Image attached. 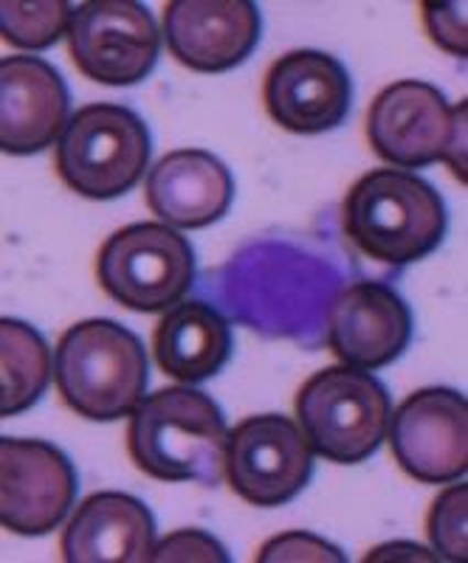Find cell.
<instances>
[{
  "label": "cell",
  "instance_id": "cell-1",
  "mask_svg": "<svg viewBox=\"0 0 468 563\" xmlns=\"http://www.w3.org/2000/svg\"><path fill=\"white\" fill-rule=\"evenodd\" d=\"M124 440L133 465L150 479L218 487L226 476V417L213 397L193 386L144 395L130 415Z\"/></svg>",
  "mask_w": 468,
  "mask_h": 563
},
{
  "label": "cell",
  "instance_id": "cell-2",
  "mask_svg": "<svg viewBox=\"0 0 468 563\" xmlns=\"http://www.w3.org/2000/svg\"><path fill=\"white\" fill-rule=\"evenodd\" d=\"M446 225L440 192L406 169H370L341 203L347 240L384 265H412L429 256L446 238Z\"/></svg>",
  "mask_w": 468,
  "mask_h": 563
},
{
  "label": "cell",
  "instance_id": "cell-3",
  "mask_svg": "<svg viewBox=\"0 0 468 563\" xmlns=\"http://www.w3.org/2000/svg\"><path fill=\"white\" fill-rule=\"evenodd\" d=\"M148 372L142 339L119 321H79L54 346L59 397L85 420L113 422L133 415L148 395Z\"/></svg>",
  "mask_w": 468,
  "mask_h": 563
},
{
  "label": "cell",
  "instance_id": "cell-4",
  "mask_svg": "<svg viewBox=\"0 0 468 563\" xmlns=\"http://www.w3.org/2000/svg\"><path fill=\"white\" fill-rule=\"evenodd\" d=\"M294 411L314 456L359 465L387 440L392 400L372 372L339 364L314 372L300 386Z\"/></svg>",
  "mask_w": 468,
  "mask_h": 563
},
{
  "label": "cell",
  "instance_id": "cell-5",
  "mask_svg": "<svg viewBox=\"0 0 468 563\" xmlns=\"http://www.w3.org/2000/svg\"><path fill=\"white\" fill-rule=\"evenodd\" d=\"M468 104L451 108L432 82L398 79L387 85L367 110V141L392 169H426L446 161L466 184Z\"/></svg>",
  "mask_w": 468,
  "mask_h": 563
},
{
  "label": "cell",
  "instance_id": "cell-6",
  "mask_svg": "<svg viewBox=\"0 0 468 563\" xmlns=\"http://www.w3.org/2000/svg\"><path fill=\"white\" fill-rule=\"evenodd\" d=\"M150 130L135 110L116 102L85 104L65 124L54 167L72 192L116 200L139 186L150 164Z\"/></svg>",
  "mask_w": 468,
  "mask_h": 563
},
{
  "label": "cell",
  "instance_id": "cell-7",
  "mask_svg": "<svg viewBox=\"0 0 468 563\" xmlns=\"http://www.w3.org/2000/svg\"><path fill=\"white\" fill-rule=\"evenodd\" d=\"M105 294L135 313H164L189 294L195 251L167 223H130L113 231L97 254Z\"/></svg>",
  "mask_w": 468,
  "mask_h": 563
},
{
  "label": "cell",
  "instance_id": "cell-8",
  "mask_svg": "<svg viewBox=\"0 0 468 563\" xmlns=\"http://www.w3.org/2000/svg\"><path fill=\"white\" fill-rule=\"evenodd\" d=\"M68 52L83 77L128 88L144 82L159 63L161 32L144 3L88 0L74 7Z\"/></svg>",
  "mask_w": 468,
  "mask_h": 563
},
{
  "label": "cell",
  "instance_id": "cell-9",
  "mask_svg": "<svg viewBox=\"0 0 468 563\" xmlns=\"http://www.w3.org/2000/svg\"><path fill=\"white\" fill-rule=\"evenodd\" d=\"M314 476V451L291 417L254 415L229 431L226 479L251 507H283Z\"/></svg>",
  "mask_w": 468,
  "mask_h": 563
},
{
  "label": "cell",
  "instance_id": "cell-10",
  "mask_svg": "<svg viewBox=\"0 0 468 563\" xmlns=\"http://www.w3.org/2000/svg\"><path fill=\"white\" fill-rule=\"evenodd\" d=\"M392 456L421 485H449L468 471V400L446 386L417 389L398 406L387 429Z\"/></svg>",
  "mask_w": 468,
  "mask_h": 563
},
{
  "label": "cell",
  "instance_id": "cell-11",
  "mask_svg": "<svg viewBox=\"0 0 468 563\" xmlns=\"http://www.w3.org/2000/svg\"><path fill=\"white\" fill-rule=\"evenodd\" d=\"M77 467L54 442L0 437V525L14 536H48L77 501Z\"/></svg>",
  "mask_w": 468,
  "mask_h": 563
},
{
  "label": "cell",
  "instance_id": "cell-12",
  "mask_svg": "<svg viewBox=\"0 0 468 563\" xmlns=\"http://www.w3.org/2000/svg\"><path fill=\"white\" fill-rule=\"evenodd\" d=\"M263 102L274 124L289 133L319 135L347 119L353 82L334 54L300 48L274 59L265 70Z\"/></svg>",
  "mask_w": 468,
  "mask_h": 563
},
{
  "label": "cell",
  "instance_id": "cell-13",
  "mask_svg": "<svg viewBox=\"0 0 468 563\" xmlns=\"http://www.w3.org/2000/svg\"><path fill=\"white\" fill-rule=\"evenodd\" d=\"M263 20L251 0H170L164 32L170 54L198 74H226L251 57Z\"/></svg>",
  "mask_w": 468,
  "mask_h": 563
},
{
  "label": "cell",
  "instance_id": "cell-14",
  "mask_svg": "<svg viewBox=\"0 0 468 563\" xmlns=\"http://www.w3.org/2000/svg\"><path fill=\"white\" fill-rule=\"evenodd\" d=\"M412 310L384 282L347 285L327 313V346L345 366L379 372L412 341Z\"/></svg>",
  "mask_w": 468,
  "mask_h": 563
},
{
  "label": "cell",
  "instance_id": "cell-15",
  "mask_svg": "<svg viewBox=\"0 0 468 563\" xmlns=\"http://www.w3.org/2000/svg\"><path fill=\"white\" fill-rule=\"evenodd\" d=\"M72 93L63 74L43 57L0 59V150L34 155L57 144L72 122Z\"/></svg>",
  "mask_w": 468,
  "mask_h": 563
},
{
  "label": "cell",
  "instance_id": "cell-16",
  "mask_svg": "<svg viewBox=\"0 0 468 563\" xmlns=\"http://www.w3.org/2000/svg\"><path fill=\"white\" fill-rule=\"evenodd\" d=\"M144 195L161 223L198 231L229 214L235 178L209 150H173L148 173Z\"/></svg>",
  "mask_w": 468,
  "mask_h": 563
},
{
  "label": "cell",
  "instance_id": "cell-17",
  "mask_svg": "<svg viewBox=\"0 0 468 563\" xmlns=\"http://www.w3.org/2000/svg\"><path fill=\"white\" fill-rule=\"evenodd\" d=\"M155 519L130 493L99 490L77 507L59 538L65 563H150Z\"/></svg>",
  "mask_w": 468,
  "mask_h": 563
},
{
  "label": "cell",
  "instance_id": "cell-18",
  "mask_svg": "<svg viewBox=\"0 0 468 563\" xmlns=\"http://www.w3.org/2000/svg\"><path fill=\"white\" fill-rule=\"evenodd\" d=\"M231 327L209 301H178L153 333L155 364L170 378L193 386L215 378L231 358Z\"/></svg>",
  "mask_w": 468,
  "mask_h": 563
},
{
  "label": "cell",
  "instance_id": "cell-19",
  "mask_svg": "<svg viewBox=\"0 0 468 563\" xmlns=\"http://www.w3.org/2000/svg\"><path fill=\"white\" fill-rule=\"evenodd\" d=\"M54 378V355L37 327L0 319V417L37 406Z\"/></svg>",
  "mask_w": 468,
  "mask_h": 563
},
{
  "label": "cell",
  "instance_id": "cell-20",
  "mask_svg": "<svg viewBox=\"0 0 468 563\" xmlns=\"http://www.w3.org/2000/svg\"><path fill=\"white\" fill-rule=\"evenodd\" d=\"M72 18L74 7L65 0H37V3L3 0L0 3V34L14 48L45 52L59 37H68Z\"/></svg>",
  "mask_w": 468,
  "mask_h": 563
},
{
  "label": "cell",
  "instance_id": "cell-21",
  "mask_svg": "<svg viewBox=\"0 0 468 563\" xmlns=\"http://www.w3.org/2000/svg\"><path fill=\"white\" fill-rule=\"evenodd\" d=\"M426 536L440 561L468 558V487L451 485L432 501Z\"/></svg>",
  "mask_w": 468,
  "mask_h": 563
},
{
  "label": "cell",
  "instance_id": "cell-22",
  "mask_svg": "<svg viewBox=\"0 0 468 563\" xmlns=\"http://www.w3.org/2000/svg\"><path fill=\"white\" fill-rule=\"evenodd\" d=\"M257 563H345L347 555L325 538L308 530H289L283 536L269 538L254 558Z\"/></svg>",
  "mask_w": 468,
  "mask_h": 563
},
{
  "label": "cell",
  "instance_id": "cell-23",
  "mask_svg": "<svg viewBox=\"0 0 468 563\" xmlns=\"http://www.w3.org/2000/svg\"><path fill=\"white\" fill-rule=\"evenodd\" d=\"M424 12V29L432 43L443 48L451 57H468V23H466V3L455 0H426L421 3Z\"/></svg>",
  "mask_w": 468,
  "mask_h": 563
},
{
  "label": "cell",
  "instance_id": "cell-24",
  "mask_svg": "<svg viewBox=\"0 0 468 563\" xmlns=\"http://www.w3.org/2000/svg\"><path fill=\"white\" fill-rule=\"evenodd\" d=\"M186 561H204V563H229V552L220 544L218 538L209 536L206 530L189 527V530H175L173 536L161 538L153 547L150 563H186Z\"/></svg>",
  "mask_w": 468,
  "mask_h": 563
},
{
  "label": "cell",
  "instance_id": "cell-25",
  "mask_svg": "<svg viewBox=\"0 0 468 563\" xmlns=\"http://www.w3.org/2000/svg\"><path fill=\"white\" fill-rule=\"evenodd\" d=\"M390 558H406V561H437L435 552H429L426 547H421V544H410V541H395V544L376 547V550H372L364 561L367 563L390 561Z\"/></svg>",
  "mask_w": 468,
  "mask_h": 563
}]
</instances>
